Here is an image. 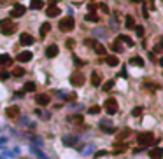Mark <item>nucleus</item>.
I'll return each instance as SVG.
<instances>
[{"label": "nucleus", "mask_w": 163, "mask_h": 159, "mask_svg": "<svg viewBox=\"0 0 163 159\" xmlns=\"http://www.w3.org/2000/svg\"><path fill=\"white\" fill-rule=\"evenodd\" d=\"M105 63L109 66H118L119 65V60L116 56H112V54H110V56H105Z\"/></svg>", "instance_id": "18"}, {"label": "nucleus", "mask_w": 163, "mask_h": 159, "mask_svg": "<svg viewBox=\"0 0 163 159\" xmlns=\"http://www.w3.org/2000/svg\"><path fill=\"white\" fill-rule=\"evenodd\" d=\"M67 100H72V102H74V100H75V94H74V93L69 94V96H67Z\"/></svg>", "instance_id": "40"}, {"label": "nucleus", "mask_w": 163, "mask_h": 159, "mask_svg": "<svg viewBox=\"0 0 163 159\" xmlns=\"http://www.w3.org/2000/svg\"><path fill=\"white\" fill-rule=\"evenodd\" d=\"M74 26H75V21H74V18L72 16H67V18H62L60 19V23H58V28H60V31H70V30H74Z\"/></svg>", "instance_id": "3"}, {"label": "nucleus", "mask_w": 163, "mask_h": 159, "mask_svg": "<svg viewBox=\"0 0 163 159\" xmlns=\"http://www.w3.org/2000/svg\"><path fill=\"white\" fill-rule=\"evenodd\" d=\"M23 89L27 91V93H33L37 89V86H35V82H32V80H28V82H25V86H23Z\"/></svg>", "instance_id": "19"}, {"label": "nucleus", "mask_w": 163, "mask_h": 159, "mask_svg": "<svg viewBox=\"0 0 163 159\" xmlns=\"http://www.w3.org/2000/svg\"><path fill=\"white\" fill-rule=\"evenodd\" d=\"M132 115L133 117H140L142 115V107H135V108L132 110Z\"/></svg>", "instance_id": "30"}, {"label": "nucleus", "mask_w": 163, "mask_h": 159, "mask_svg": "<svg viewBox=\"0 0 163 159\" xmlns=\"http://www.w3.org/2000/svg\"><path fill=\"white\" fill-rule=\"evenodd\" d=\"M5 114H7V117H11V119H16V117H19V107L16 105H11L5 108Z\"/></svg>", "instance_id": "8"}, {"label": "nucleus", "mask_w": 163, "mask_h": 159, "mask_svg": "<svg viewBox=\"0 0 163 159\" xmlns=\"http://www.w3.org/2000/svg\"><path fill=\"white\" fill-rule=\"evenodd\" d=\"M110 51H114V53H123V46H121V42H119L118 39L110 44Z\"/></svg>", "instance_id": "16"}, {"label": "nucleus", "mask_w": 163, "mask_h": 159, "mask_svg": "<svg viewBox=\"0 0 163 159\" xmlns=\"http://www.w3.org/2000/svg\"><path fill=\"white\" fill-rule=\"evenodd\" d=\"M118 40H119V42H123V44H126L128 47H133V40L130 39L128 35H118Z\"/></svg>", "instance_id": "17"}, {"label": "nucleus", "mask_w": 163, "mask_h": 159, "mask_svg": "<svg viewBox=\"0 0 163 159\" xmlns=\"http://www.w3.org/2000/svg\"><path fill=\"white\" fill-rule=\"evenodd\" d=\"M107 152H97V154H95V157H102V156H105Z\"/></svg>", "instance_id": "41"}, {"label": "nucleus", "mask_w": 163, "mask_h": 159, "mask_svg": "<svg viewBox=\"0 0 163 159\" xmlns=\"http://www.w3.org/2000/svg\"><path fill=\"white\" fill-rule=\"evenodd\" d=\"M93 49H95V53H97L98 56H105V47H104L102 44H98V42H97V44L93 46Z\"/></svg>", "instance_id": "23"}, {"label": "nucleus", "mask_w": 163, "mask_h": 159, "mask_svg": "<svg viewBox=\"0 0 163 159\" xmlns=\"http://www.w3.org/2000/svg\"><path fill=\"white\" fill-rule=\"evenodd\" d=\"M58 53H60V49H58L56 44H49L48 47H46V56L48 58H56Z\"/></svg>", "instance_id": "10"}, {"label": "nucleus", "mask_w": 163, "mask_h": 159, "mask_svg": "<svg viewBox=\"0 0 163 159\" xmlns=\"http://www.w3.org/2000/svg\"><path fill=\"white\" fill-rule=\"evenodd\" d=\"M60 12H62V11H60L58 5H49L48 9H46V14H48L49 18H56V16H60Z\"/></svg>", "instance_id": "13"}, {"label": "nucleus", "mask_w": 163, "mask_h": 159, "mask_svg": "<svg viewBox=\"0 0 163 159\" xmlns=\"http://www.w3.org/2000/svg\"><path fill=\"white\" fill-rule=\"evenodd\" d=\"M0 31L4 33V35H13L14 31H16V25H14L13 19H0Z\"/></svg>", "instance_id": "2"}, {"label": "nucleus", "mask_w": 163, "mask_h": 159, "mask_svg": "<svg viewBox=\"0 0 163 159\" xmlns=\"http://www.w3.org/2000/svg\"><path fill=\"white\" fill-rule=\"evenodd\" d=\"M161 51H163V39L160 37V39H158V44L154 46V53H161Z\"/></svg>", "instance_id": "28"}, {"label": "nucleus", "mask_w": 163, "mask_h": 159, "mask_svg": "<svg viewBox=\"0 0 163 159\" xmlns=\"http://www.w3.org/2000/svg\"><path fill=\"white\" fill-rule=\"evenodd\" d=\"M13 58L7 56V54H0V66H11L13 65Z\"/></svg>", "instance_id": "15"}, {"label": "nucleus", "mask_w": 163, "mask_h": 159, "mask_svg": "<svg viewBox=\"0 0 163 159\" xmlns=\"http://www.w3.org/2000/svg\"><path fill=\"white\" fill-rule=\"evenodd\" d=\"M133 4H142V2H144V0H132Z\"/></svg>", "instance_id": "43"}, {"label": "nucleus", "mask_w": 163, "mask_h": 159, "mask_svg": "<svg viewBox=\"0 0 163 159\" xmlns=\"http://www.w3.org/2000/svg\"><path fill=\"white\" fill-rule=\"evenodd\" d=\"M160 65H161V66H163V58H161V60H160Z\"/></svg>", "instance_id": "44"}, {"label": "nucleus", "mask_w": 163, "mask_h": 159, "mask_svg": "<svg viewBox=\"0 0 163 159\" xmlns=\"http://www.w3.org/2000/svg\"><path fill=\"white\" fill-rule=\"evenodd\" d=\"M65 46H67L69 49H74V46H75V40H72V39H67Z\"/></svg>", "instance_id": "34"}, {"label": "nucleus", "mask_w": 163, "mask_h": 159, "mask_svg": "<svg viewBox=\"0 0 163 159\" xmlns=\"http://www.w3.org/2000/svg\"><path fill=\"white\" fill-rule=\"evenodd\" d=\"M102 88H104V91H110V89L114 88V80H107V82L102 86Z\"/></svg>", "instance_id": "29"}, {"label": "nucleus", "mask_w": 163, "mask_h": 159, "mask_svg": "<svg viewBox=\"0 0 163 159\" xmlns=\"http://www.w3.org/2000/svg\"><path fill=\"white\" fill-rule=\"evenodd\" d=\"M100 110H102V107H98V105H93V107H89V114H100Z\"/></svg>", "instance_id": "31"}, {"label": "nucleus", "mask_w": 163, "mask_h": 159, "mask_svg": "<svg viewBox=\"0 0 163 159\" xmlns=\"http://www.w3.org/2000/svg\"><path fill=\"white\" fill-rule=\"evenodd\" d=\"M125 150H126V145H118L112 152H114V154H119V152H125Z\"/></svg>", "instance_id": "33"}, {"label": "nucleus", "mask_w": 163, "mask_h": 159, "mask_svg": "<svg viewBox=\"0 0 163 159\" xmlns=\"http://www.w3.org/2000/svg\"><path fill=\"white\" fill-rule=\"evenodd\" d=\"M35 102H37V105H40V107H46V105H49V102H51V96L49 94H37L35 96Z\"/></svg>", "instance_id": "7"}, {"label": "nucleus", "mask_w": 163, "mask_h": 159, "mask_svg": "<svg viewBox=\"0 0 163 159\" xmlns=\"http://www.w3.org/2000/svg\"><path fill=\"white\" fill-rule=\"evenodd\" d=\"M70 84L75 86V88H79V86L84 84V74L83 72H74L70 75Z\"/></svg>", "instance_id": "5"}, {"label": "nucleus", "mask_w": 163, "mask_h": 159, "mask_svg": "<svg viewBox=\"0 0 163 159\" xmlns=\"http://www.w3.org/2000/svg\"><path fill=\"white\" fill-rule=\"evenodd\" d=\"M151 2H154V0H151Z\"/></svg>", "instance_id": "45"}, {"label": "nucleus", "mask_w": 163, "mask_h": 159, "mask_svg": "<svg viewBox=\"0 0 163 159\" xmlns=\"http://www.w3.org/2000/svg\"><path fill=\"white\" fill-rule=\"evenodd\" d=\"M25 12H27V7L21 5V4H16L13 9H11V16H13V18H21Z\"/></svg>", "instance_id": "6"}, {"label": "nucleus", "mask_w": 163, "mask_h": 159, "mask_svg": "<svg viewBox=\"0 0 163 159\" xmlns=\"http://www.w3.org/2000/svg\"><path fill=\"white\" fill-rule=\"evenodd\" d=\"M104 108H105V112L109 115H114L118 112V102H116L114 98H107L105 103H104Z\"/></svg>", "instance_id": "4"}, {"label": "nucleus", "mask_w": 163, "mask_h": 159, "mask_svg": "<svg viewBox=\"0 0 163 159\" xmlns=\"http://www.w3.org/2000/svg\"><path fill=\"white\" fill-rule=\"evenodd\" d=\"M33 42H35V39L30 33H21V37H19V44L21 46H32Z\"/></svg>", "instance_id": "9"}, {"label": "nucleus", "mask_w": 163, "mask_h": 159, "mask_svg": "<svg viewBox=\"0 0 163 159\" xmlns=\"http://www.w3.org/2000/svg\"><path fill=\"white\" fill-rule=\"evenodd\" d=\"M137 142H139V145L140 147H151V145H154L158 140L154 138V135L151 131H142V133H139Z\"/></svg>", "instance_id": "1"}, {"label": "nucleus", "mask_w": 163, "mask_h": 159, "mask_svg": "<svg viewBox=\"0 0 163 159\" xmlns=\"http://www.w3.org/2000/svg\"><path fill=\"white\" fill-rule=\"evenodd\" d=\"M97 9H98V5H97V4H89V5H88V11H89V12H95Z\"/></svg>", "instance_id": "37"}, {"label": "nucleus", "mask_w": 163, "mask_h": 159, "mask_svg": "<svg viewBox=\"0 0 163 159\" xmlns=\"http://www.w3.org/2000/svg\"><path fill=\"white\" fill-rule=\"evenodd\" d=\"M91 84L95 86V88H98V86L102 84V75L98 74L97 70H95V72H91Z\"/></svg>", "instance_id": "14"}, {"label": "nucleus", "mask_w": 163, "mask_h": 159, "mask_svg": "<svg viewBox=\"0 0 163 159\" xmlns=\"http://www.w3.org/2000/svg\"><path fill=\"white\" fill-rule=\"evenodd\" d=\"M98 7H100V9L104 11V12H109V9H107V5H105V4H100Z\"/></svg>", "instance_id": "39"}, {"label": "nucleus", "mask_w": 163, "mask_h": 159, "mask_svg": "<svg viewBox=\"0 0 163 159\" xmlns=\"http://www.w3.org/2000/svg\"><path fill=\"white\" fill-rule=\"evenodd\" d=\"M70 121H75V123L79 124V123H83V117L81 115H74V117H70Z\"/></svg>", "instance_id": "38"}, {"label": "nucleus", "mask_w": 163, "mask_h": 159, "mask_svg": "<svg viewBox=\"0 0 163 159\" xmlns=\"http://www.w3.org/2000/svg\"><path fill=\"white\" fill-rule=\"evenodd\" d=\"M84 44L88 46V47H93V46L97 44V42H95V40H93V39H86V40H84Z\"/></svg>", "instance_id": "35"}, {"label": "nucleus", "mask_w": 163, "mask_h": 159, "mask_svg": "<svg viewBox=\"0 0 163 159\" xmlns=\"http://www.w3.org/2000/svg\"><path fill=\"white\" fill-rule=\"evenodd\" d=\"M11 75H14V77H23V75H25V68H21V66H14L13 72H11Z\"/></svg>", "instance_id": "24"}, {"label": "nucleus", "mask_w": 163, "mask_h": 159, "mask_svg": "<svg viewBox=\"0 0 163 159\" xmlns=\"http://www.w3.org/2000/svg\"><path fill=\"white\" fill-rule=\"evenodd\" d=\"M149 157L151 159H163V149L161 147H154L149 150Z\"/></svg>", "instance_id": "12"}, {"label": "nucleus", "mask_w": 163, "mask_h": 159, "mask_svg": "<svg viewBox=\"0 0 163 159\" xmlns=\"http://www.w3.org/2000/svg\"><path fill=\"white\" fill-rule=\"evenodd\" d=\"M125 26L130 30V28H135V19H133V16H126L125 18Z\"/></svg>", "instance_id": "22"}, {"label": "nucleus", "mask_w": 163, "mask_h": 159, "mask_svg": "<svg viewBox=\"0 0 163 159\" xmlns=\"http://www.w3.org/2000/svg\"><path fill=\"white\" fill-rule=\"evenodd\" d=\"M11 77V72L4 70V68H0V80H7Z\"/></svg>", "instance_id": "27"}, {"label": "nucleus", "mask_w": 163, "mask_h": 159, "mask_svg": "<svg viewBox=\"0 0 163 159\" xmlns=\"http://www.w3.org/2000/svg\"><path fill=\"white\" fill-rule=\"evenodd\" d=\"M32 58H33V54H32L30 51H23V53H19L18 56H16V60H18L19 63H27V61H30Z\"/></svg>", "instance_id": "11"}, {"label": "nucleus", "mask_w": 163, "mask_h": 159, "mask_svg": "<svg viewBox=\"0 0 163 159\" xmlns=\"http://www.w3.org/2000/svg\"><path fill=\"white\" fill-rule=\"evenodd\" d=\"M74 61H75V65H83V61H81L79 58H74Z\"/></svg>", "instance_id": "42"}, {"label": "nucleus", "mask_w": 163, "mask_h": 159, "mask_svg": "<svg viewBox=\"0 0 163 159\" xmlns=\"http://www.w3.org/2000/svg\"><path fill=\"white\" fill-rule=\"evenodd\" d=\"M135 33L139 37H142V35H144V28H142V26H135Z\"/></svg>", "instance_id": "36"}, {"label": "nucleus", "mask_w": 163, "mask_h": 159, "mask_svg": "<svg viewBox=\"0 0 163 159\" xmlns=\"http://www.w3.org/2000/svg\"><path fill=\"white\" fill-rule=\"evenodd\" d=\"M42 5H44V2H42V0H32V2H30V7H32V9H42Z\"/></svg>", "instance_id": "26"}, {"label": "nucleus", "mask_w": 163, "mask_h": 159, "mask_svg": "<svg viewBox=\"0 0 163 159\" xmlns=\"http://www.w3.org/2000/svg\"><path fill=\"white\" fill-rule=\"evenodd\" d=\"M130 133H132V131H130V129H123V131H121V133H119V140H125V138H128V135H130Z\"/></svg>", "instance_id": "32"}, {"label": "nucleus", "mask_w": 163, "mask_h": 159, "mask_svg": "<svg viewBox=\"0 0 163 159\" xmlns=\"http://www.w3.org/2000/svg\"><path fill=\"white\" fill-rule=\"evenodd\" d=\"M130 65H135V66H144V60L140 56H133L130 60Z\"/></svg>", "instance_id": "25"}, {"label": "nucleus", "mask_w": 163, "mask_h": 159, "mask_svg": "<svg viewBox=\"0 0 163 159\" xmlns=\"http://www.w3.org/2000/svg\"><path fill=\"white\" fill-rule=\"evenodd\" d=\"M84 19H86V21H91V23H98V21H100L98 14H95V12H88L86 16H84Z\"/></svg>", "instance_id": "21"}, {"label": "nucleus", "mask_w": 163, "mask_h": 159, "mask_svg": "<svg viewBox=\"0 0 163 159\" xmlns=\"http://www.w3.org/2000/svg\"><path fill=\"white\" fill-rule=\"evenodd\" d=\"M49 30H51V25H49V23H42V26H40V30H39L40 37H46L49 33Z\"/></svg>", "instance_id": "20"}]
</instances>
